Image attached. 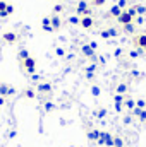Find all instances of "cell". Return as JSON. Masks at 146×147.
Returning <instances> with one entry per match:
<instances>
[{"label": "cell", "mask_w": 146, "mask_h": 147, "mask_svg": "<svg viewBox=\"0 0 146 147\" xmlns=\"http://www.w3.org/2000/svg\"><path fill=\"white\" fill-rule=\"evenodd\" d=\"M127 92H129V86H127L126 82H120V84L117 86V94H122V96H127Z\"/></svg>", "instance_id": "d6986e66"}, {"label": "cell", "mask_w": 146, "mask_h": 147, "mask_svg": "<svg viewBox=\"0 0 146 147\" xmlns=\"http://www.w3.org/2000/svg\"><path fill=\"white\" fill-rule=\"evenodd\" d=\"M9 137H10V139L16 137V130H10V132H9Z\"/></svg>", "instance_id": "f6af8a7d"}, {"label": "cell", "mask_w": 146, "mask_h": 147, "mask_svg": "<svg viewBox=\"0 0 146 147\" xmlns=\"http://www.w3.org/2000/svg\"><path fill=\"white\" fill-rule=\"evenodd\" d=\"M132 45H134V48H138V50H146V34H134L132 38Z\"/></svg>", "instance_id": "5b68a950"}, {"label": "cell", "mask_w": 146, "mask_h": 147, "mask_svg": "<svg viewBox=\"0 0 146 147\" xmlns=\"http://www.w3.org/2000/svg\"><path fill=\"white\" fill-rule=\"evenodd\" d=\"M107 3V0H91V7H102V5H105Z\"/></svg>", "instance_id": "4dcf8cb0"}, {"label": "cell", "mask_w": 146, "mask_h": 147, "mask_svg": "<svg viewBox=\"0 0 146 147\" xmlns=\"http://www.w3.org/2000/svg\"><path fill=\"white\" fill-rule=\"evenodd\" d=\"M28 57H31V55H29V51H28V48H21V50H19V53H17V58H19V62L26 60Z\"/></svg>", "instance_id": "44dd1931"}, {"label": "cell", "mask_w": 146, "mask_h": 147, "mask_svg": "<svg viewBox=\"0 0 146 147\" xmlns=\"http://www.w3.org/2000/svg\"><path fill=\"white\" fill-rule=\"evenodd\" d=\"M2 41L7 43V45H16V43L19 41V36H17V33H14V31H5V33L2 34Z\"/></svg>", "instance_id": "8992f818"}, {"label": "cell", "mask_w": 146, "mask_h": 147, "mask_svg": "<svg viewBox=\"0 0 146 147\" xmlns=\"http://www.w3.org/2000/svg\"><path fill=\"white\" fill-rule=\"evenodd\" d=\"M124 108L129 110V111H132L136 108V101H134L132 98H127V96H126V99H124Z\"/></svg>", "instance_id": "e0dca14e"}, {"label": "cell", "mask_w": 146, "mask_h": 147, "mask_svg": "<svg viewBox=\"0 0 146 147\" xmlns=\"http://www.w3.org/2000/svg\"><path fill=\"white\" fill-rule=\"evenodd\" d=\"M122 28H124V33H129V34H134V33H136L134 22H132V24H126V26H122Z\"/></svg>", "instance_id": "cb8c5ba5"}, {"label": "cell", "mask_w": 146, "mask_h": 147, "mask_svg": "<svg viewBox=\"0 0 146 147\" xmlns=\"http://www.w3.org/2000/svg\"><path fill=\"white\" fill-rule=\"evenodd\" d=\"M29 77H31V80H33V82H38V80H41V77H40L38 74H33V75H29Z\"/></svg>", "instance_id": "ab89813d"}, {"label": "cell", "mask_w": 146, "mask_h": 147, "mask_svg": "<svg viewBox=\"0 0 146 147\" xmlns=\"http://www.w3.org/2000/svg\"><path fill=\"white\" fill-rule=\"evenodd\" d=\"M113 147H124V140L120 135H113Z\"/></svg>", "instance_id": "4316f807"}, {"label": "cell", "mask_w": 146, "mask_h": 147, "mask_svg": "<svg viewBox=\"0 0 146 147\" xmlns=\"http://www.w3.org/2000/svg\"><path fill=\"white\" fill-rule=\"evenodd\" d=\"M14 10H16V7H14L12 3H7V16H12Z\"/></svg>", "instance_id": "d590c367"}, {"label": "cell", "mask_w": 146, "mask_h": 147, "mask_svg": "<svg viewBox=\"0 0 146 147\" xmlns=\"http://www.w3.org/2000/svg\"><path fill=\"white\" fill-rule=\"evenodd\" d=\"M95 116H96L98 120L105 118V116H107V110H105V108H100V110H96V111H95Z\"/></svg>", "instance_id": "f1b7e54d"}, {"label": "cell", "mask_w": 146, "mask_h": 147, "mask_svg": "<svg viewBox=\"0 0 146 147\" xmlns=\"http://www.w3.org/2000/svg\"><path fill=\"white\" fill-rule=\"evenodd\" d=\"M96 69H98V65L96 63H91V65H88L86 69H84V72H86V79H93L95 77V72H96Z\"/></svg>", "instance_id": "5bb4252c"}, {"label": "cell", "mask_w": 146, "mask_h": 147, "mask_svg": "<svg viewBox=\"0 0 146 147\" xmlns=\"http://www.w3.org/2000/svg\"><path fill=\"white\" fill-rule=\"evenodd\" d=\"M134 22H138V24H143V22H145V17H143V16H138V17L134 19Z\"/></svg>", "instance_id": "60d3db41"}, {"label": "cell", "mask_w": 146, "mask_h": 147, "mask_svg": "<svg viewBox=\"0 0 146 147\" xmlns=\"http://www.w3.org/2000/svg\"><path fill=\"white\" fill-rule=\"evenodd\" d=\"M50 24H52V28H53V31H59L60 28H62V19H60V16H50Z\"/></svg>", "instance_id": "8fae6325"}, {"label": "cell", "mask_w": 146, "mask_h": 147, "mask_svg": "<svg viewBox=\"0 0 146 147\" xmlns=\"http://www.w3.org/2000/svg\"><path fill=\"white\" fill-rule=\"evenodd\" d=\"M55 55H57V57H64V55H65V50L60 48V46H57V48H55Z\"/></svg>", "instance_id": "836d02e7"}, {"label": "cell", "mask_w": 146, "mask_h": 147, "mask_svg": "<svg viewBox=\"0 0 146 147\" xmlns=\"http://www.w3.org/2000/svg\"><path fill=\"white\" fill-rule=\"evenodd\" d=\"M120 55H122V50H120V48H117V50L113 51V57H120Z\"/></svg>", "instance_id": "7bdbcfd3"}, {"label": "cell", "mask_w": 146, "mask_h": 147, "mask_svg": "<svg viewBox=\"0 0 146 147\" xmlns=\"http://www.w3.org/2000/svg\"><path fill=\"white\" fill-rule=\"evenodd\" d=\"M117 22L120 24V26H126V24H132L134 22V17L131 16V12L126 9V10H122V14L117 17Z\"/></svg>", "instance_id": "277c9868"}, {"label": "cell", "mask_w": 146, "mask_h": 147, "mask_svg": "<svg viewBox=\"0 0 146 147\" xmlns=\"http://www.w3.org/2000/svg\"><path fill=\"white\" fill-rule=\"evenodd\" d=\"M100 134H102V130H98V128H93V130H88V139L91 140V142H98V139H100Z\"/></svg>", "instance_id": "7c38bea8"}, {"label": "cell", "mask_w": 146, "mask_h": 147, "mask_svg": "<svg viewBox=\"0 0 146 147\" xmlns=\"http://www.w3.org/2000/svg\"><path fill=\"white\" fill-rule=\"evenodd\" d=\"M124 99H126V96L115 92V96H113V105H124Z\"/></svg>", "instance_id": "484cf974"}, {"label": "cell", "mask_w": 146, "mask_h": 147, "mask_svg": "<svg viewBox=\"0 0 146 147\" xmlns=\"http://www.w3.org/2000/svg\"><path fill=\"white\" fill-rule=\"evenodd\" d=\"M89 48H91L93 51H96V50H98V45H96L95 41H91V43H89Z\"/></svg>", "instance_id": "b9f144b4"}, {"label": "cell", "mask_w": 146, "mask_h": 147, "mask_svg": "<svg viewBox=\"0 0 146 147\" xmlns=\"http://www.w3.org/2000/svg\"><path fill=\"white\" fill-rule=\"evenodd\" d=\"M81 53H83V57H86V58H91V60H96V53L89 48V45H83L81 46Z\"/></svg>", "instance_id": "30bf717a"}, {"label": "cell", "mask_w": 146, "mask_h": 147, "mask_svg": "<svg viewBox=\"0 0 146 147\" xmlns=\"http://www.w3.org/2000/svg\"><path fill=\"white\" fill-rule=\"evenodd\" d=\"M36 91L40 94H50L52 92V84L50 82H38Z\"/></svg>", "instance_id": "9c48e42d"}, {"label": "cell", "mask_w": 146, "mask_h": 147, "mask_svg": "<svg viewBox=\"0 0 146 147\" xmlns=\"http://www.w3.org/2000/svg\"><path fill=\"white\" fill-rule=\"evenodd\" d=\"M120 14H122V9H120L119 5H112V7H110V10L107 12V17H115V19H117Z\"/></svg>", "instance_id": "4fadbf2b"}, {"label": "cell", "mask_w": 146, "mask_h": 147, "mask_svg": "<svg viewBox=\"0 0 146 147\" xmlns=\"http://www.w3.org/2000/svg\"><path fill=\"white\" fill-rule=\"evenodd\" d=\"M113 108H115V111H117V113H122V110H124V105H113Z\"/></svg>", "instance_id": "f35d334b"}, {"label": "cell", "mask_w": 146, "mask_h": 147, "mask_svg": "<svg viewBox=\"0 0 146 147\" xmlns=\"http://www.w3.org/2000/svg\"><path fill=\"white\" fill-rule=\"evenodd\" d=\"M17 91H16V87H12V86H7V84H3V82H0V96H3V98H10V96H14Z\"/></svg>", "instance_id": "52a82bcc"}, {"label": "cell", "mask_w": 146, "mask_h": 147, "mask_svg": "<svg viewBox=\"0 0 146 147\" xmlns=\"http://www.w3.org/2000/svg\"><path fill=\"white\" fill-rule=\"evenodd\" d=\"M43 110H45V113H50V111L55 110V105H53L52 101H45V105H43Z\"/></svg>", "instance_id": "d4e9b609"}, {"label": "cell", "mask_w": 146, "mask_h": 147, "mask_svg": "<svg viewBox=\"0 0 146 147\" xmlns=\"http://www.w3.org/2000/svg\"><path fill=\"white\" fill-rule=\"evenodd\" d=\"M134 116H138L141 121H146V110H141V108H134V110L131 111Z\"/></svg>", "instance_id": "ac0fdd59"}, {"label": "cell", "mask_w": 146, "mask_h": 147, "mask_svg": "<svg viewBox=\"0 0 146 147\" xmlns=\"http://www.w3.org/2000/svg\"><path fill=\"white\" fill-rule=\"evenodd\" d=\"M134 9H136V14H138V16H143V17L146 16V7L145 5L138 3V5H134Z\"/></svg>", "instance_id": "603a6c76"}, {"label": "cell", "mask_w": 146, "mask_h": 147, "mask_svg": "<svg viewBox=\"0 0 146 147\" xmlns=\"http://www.w3.org/2000/svg\"><path fill=\"white\" fill-rule=\"evenodd\" d=\"M23 96L28 98V99H35V98H36V89H33V87H26V89L23 91Z\"/></svg>", "instance_id": "2e32d148"}, {"label": "cell", "mask_w": 146, "mask_h": 147, "mask_svg": "<svg viewBox=\"0 0 146 147\" xmlns=\"http://www.w3.org/2000/svg\"><path fill=\"white\" fill-rule=\"evenodd\" d=\"M131 121H132L131 115H126V116H124V125H131Z\"/></svg>", "instance_id": "74e56055"}, {"label": "cell", "mask_w": 146, "mask_h": 147, "mask_svg": "<svg viewBox=\"0 0 146 147\" xmlns=\"http://www.w3.org/2000/svg\"><path fill=\"white\" fill-rule=\"evenodd\" d=\"M76 16L84 17V16H91V5L88 0H79L76 5Z\"/></svg>", "instance_id": "6da1fadb"}, {"label": "cell", "mask_w": 146, "mask_h": 147, "mask_svg": "<svg viewBox=\"0 0 146 147\" xmlns=\"http://www.w3.org/2000/svg\"><path fill=\"white\" fill-rule=\"evenodd\" d=\"M98 146H107V147H113V135L110 132H102L100 134V139L96 142Z\"/></svg>", "instance_id": "3957f363"}, {"label": "cell", "mask_w": 146, "mask_h": 147, "mask_svg": "<svg viewBox=\"0 0 146 147\" xmlns=\"http://www.w3.org/2000/svg\"><path fill=\"white\" fill-rule=\"evenodd\" d=\"M41 29H43L45 33H53V28H52V24H50V17H43V19H41Z\"/></svg>", "instance_id": "9a60e30c"}, {"label": "cell", "mask_w": 146, "mask_h": 147, "mask_svg": "<svg viewBox=\"0 0 146 147\" xmlns=\"http://www.w3.org/2000/svg\"><path fill=\"white\" fill-rule=\"evenodd\" d=\"M5 99H7V98H3V96H0V106H3V105H5Z\"/></svg>", "instance_id": "ee69618b"}, {"label": "cell", "mask_w": 146, "mask_h": 147, "mask_svg": "<svg viewBox=\"0 0 146 147\" xmlns=\"http://www.w3.org/2000/svg\"><path fill=\"white\" fill-rule=\"evenodd\" d=\"M136 108L145 110V108H146V101H145V99H138V101H136Z\"/></svg>", "instance_id": "d6a6232c"}, {"label": "cell", "mask_w": 146, "mask_h": 147, "mask_svg": "<svg viewBox=\"0 0 146 147\" xmlns=\"http://www.w3.org/2000/svg\"><path fill=\"white\" fill-rule=\"evenodd\" d=\"M67 21H69V24H72V26H79V22H81V17H79V16H71Z\"/></svg>", "instance_id": "83f0119b"}, {"label": "cell", "mask_w": 146, "mask_h": 147, "mask_svg": "<svg viewBox=\"0 0 146 147\" xmlns=\"http://www.w3.org/2000/svg\"><path fill=\"white\" fill-rule=\"evenodd\" d=\"M79 26H81L83 29H93V26H95V19H93V16H84V17H81Z\"/></svg>", "instance_id": "ba28073f"}, {"label": "cell", "mask_w": 146, "mask_h": 147, "mask_svg": "<svg viewBox=\"0 0 146 147\" xmlns=\"http://www.w3.org/2000/svg\"><path fill=\"white\" fill-rule=\"evenodd\" d=\"M107 33H108V38H117V36H119V31H117L115 28H108V29H107Z\"/></svg>", "instance_id": "1f68e13d"}, {"label": "cell", "mask_w": 146, "mask_h": 147, "mask_svg": "<svg viewBox=\"0 0 146 147\" xmlns=\"http://www.w3.org/2000/svg\"><path fill=\"white\" fill-rule=\"evenodd\" d=\"M21 67L24 69V72L28 75H33V74H36V60L33 57H28L26 60L21 62Z\"/></svg>", "instance_id": "7a4b0ae2"}, {"label": "cell", "mask_w": 146, "mask_h": 147, "mask_svg": "<svg viewBox=\"0 0 146 147\" xmlns=\"http://www.w3.org/2000/svg\"><path fill=\"white\" fill-rule=\"evenodd\" d=\"M141 51H143V50H138V48H136V50H131V51H129V58H132V60L138 58V57L141 55Z\"/></svg>", "instance_id": "f546056e"}, {"label": "cell", "mask_w": 146, "mask_h": 147, "mask_svg": "<svg viewBox=\"0 0 146 147\" xmlns=\"http://www.w3.org/2000/svg\"><path fill=\"white\" fill-rule=\"evenodd\" d=\"M117 5H119L122 10H126V7H127V0H119V2H117Z\"/></svg>", "instance_id": "8d00e7d4"}, {"label": "cell", "mask_w": 146, "mask_h": 147, "mask_svg": "<svg viewBox=\"0 0 146 147\" xmlns=\"http://www.w3.org/2000/svg\"><path fill=\"white\" fill-rule=\"evenodd\" d=\"M100 92H102V89H100L98 86H93V87H91V94H93V96H100Z\"/></svg>", "instance_id": "e575fe53"}, {"label": "cell", "mask_w": 146, "mask_h": 147, "mask_svg": "<svg viewBox=\"0 0 146 147\" xmlns=\"http://www.w3.org/2000/svg\"><path fill=\"white\" fill-rule=\"evenodd\" d=\"M64 9H65V7H64L62 3H55V5H53V9H52V12H53V16H59V14H62V12H64Z\"/></svg>", "instance_id": "7402d4cb"}, {"label": "cell", "mask_w": 146, "mask_h": 147, "mask_svg": "<svg viewBox=\"0 0 146 147\" xmlns=\"http://www.w3.org/2000/svg\"><path fill=\"white\" fill-rule=\"evenodd\" d=\"M7 3H9V2H5V0H0V19H5V17H9V16H7Z\"/></svg>", "instance_id": "ffe728a7"}]
</instances>
